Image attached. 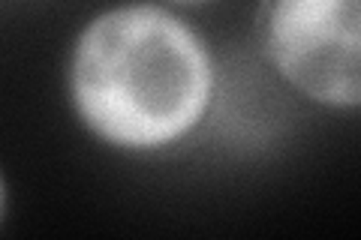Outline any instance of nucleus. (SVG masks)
Wrapping results in <instances>:
<instances>
[{
	"label": "nucleus",
	"mask_w": 361,
	"mask_h": 240,
	"mask_svg": "<svg viewBox=\"0 0 361 240\" xmlns=\"http://www.w3.org/2000/svg\"><path fill=\"white\" fill-rule=\"evenodd\" d=\"M70 99L97 139L121 151H163L205 120L214 61L205 39L166 6L123 4L78 33Z\"/></svg>",
	"instance_id": "obj_1"
},
{
	"label": "nucleus",
	"mask_w": 361,
	"mask_h": 240,
	"mask_svg": "<svg viewBox=\"0 0 361 240\" xmlns=\"http://www.w3.org/2000/svg\"><path fill=\"white\" fill-rule=\"evenodd\" d=\"M259 49L289 87L325 108L361 102V0H262Z\"/></svg>",
	"instance_id": "obj_2"
},
{
	"label": "nucleus",
	"mask_w": 361,
	"mask_h": 240,
	"mask_svg": "<svg viewBox=\"0 0 361 240\" xmlns=\"http://www.w3.org/2000/svg\"><path fill=\"white\" fill-rule=\"evenodd\" d=\"M4 210H6V184H4V175H0V220H4Z\"/></svg>",
	"instance_id": "obj_3"
},
{
	"label": "nucleus",
	"mask_w": 361,
	"mask_h": 240,
	"mask_svg": "<svg viewBox=\"0 0 361 240\" xmlns=\"http://www.w3.org/2000/svg\"><path fill=\"white\" fill-rule=\"evenodd\" d=\"M169 4H178V6H202L208 0H169Z\"/></svg>",
	"instance_id": "obj_4"
}]
</instances>
